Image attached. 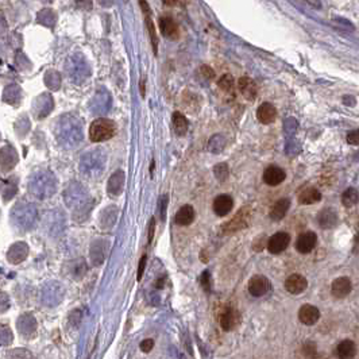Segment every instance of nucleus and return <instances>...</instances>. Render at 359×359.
<instances>
[{
    "instance_id": "nucleus-17",
    "label": "nucleus",
    "mask_w": 359,
    "mask_h": 359,
    "mask_svg": "<svg viewBox=\"0 0 359 359\" xmlns=\"http://www.w3.org/2000/svg\"><path fill=\"white\" fill-rule=\"evenodd\" d=\"M322 200V193L313 186H308L303 189L298 195V203L303 205H312Z\"/></svg>"
},
{
    "instance_id": "nucleus-14",
    "label": "nucleus",
    "mask_w": 359,
    "mask_h": 359,
    "mask_svg": "<svg viewBox=\"0 0 359 359\" xmlns=\"http://www.w3.org/2000/svg\"><path fill=\"white\" fill-rule=\"evenodd\" d=\"M160 29L161 33L169 39H177L180 35L179 26L170 16H162L160 18Z\"/></svg>"
},
{
    "instance_id": "nucleus-28",
    "label": "nucleus",
    "mask_w": 359,
    "mask_h": 359,
    "mask_svg": "<svg viewBox=\"0 0 359 359\" xmlns=\"http://www.w3.org/2000/svg\"><path fill=\"white\" fill-rule=\"evenodd\" d=\"M200 281H201V286H203V289H204L205 292H210L211 291V276H210V273L205 270V272L201 274V278H200Z\"/></svg>"
},
{
    "instance_id": "nucleus-5",
    "label": "nucleus",
    "mask_w": 359,
    "mask_h": 359,
    "mask_svg": "<svg viewBox=\"0 0 359 359\" xmlns=\"http://www.w3.org/2000/svg\"><path fill=\"white\" fill-rule=\"evenodd\" d=\"M291 243V235L288 232H277L267 241V250L272 254H281Z\"/></svg>"
},
{
    "instance_id": "nucleus-15",
    "label": "nucleus",
    "mask_w": 359,
    "mask_h": 359,
    "mask_svg": "<svg viewBox=\"0 0 359 359\" xmlns=\"http://www.w3.org/2000/svg\"><path fill=\"white\" fill-rule=\"evenodd\" d=\"M335 354L341 359H353L357 355V344L350 339H344L336 346Z\"/></svg>"
},
{
    "instance_id": "nucleus-26",
    "label": "nucleus",
    "mask_w": 359,
    "mask_h": 359,
    "mask_svg": "<svg viewBox=\"0 0 359 359\" xmlns=\"http://www.w3.org/2000/svg\"><path fill=\"white\" fill-rule=\"evenodd\" d=\"M215 176H216V179H219L220 181H223L226 177H227V174H228V167L226 163H219L215 166Z\"/></svg>"
},
{
    "instance_id": "nucleus-34",
    "label": "nucleus",
    "mask_w": 359,
    "mask_h": 359,
    "mask_svg": "<svg viewBox=\"0 0 359 359\" xmlns=\"http://www.w3.org/2000/svg\"><path fill=\"white\" fill-rule=\"evenodd\" d=\"M263 246H265V236L261 235L260 238H258V245H257V242L254 243V248L257 251H260V250L263 248Z\"/></svg>"
},
{
    "instance_id": "nucleus-21",
    "label": "nucleus",
    "mask_w": 359,
    "mask_h": 359,
    "mask_svg": "<svg viewBox=\"0 0 359 359\" xmlns=\"http://www.w3.org/2000/svg\"><path fill=\"white\" fill-rule=\"evenodd\" d=\"M358 201L359 193L354 188H348L342 195V204L344 205V207H353V205L358 204Z\"/></svg>"
},
{
    "instance_id": "nucleus-3",
    "label": "nucleus",
    "mask_w": 359,
    "mask_h": 359,
    "mask_svg": "<svg viewBox=\"0 0 359 359\" xmlns=\"http://www.w3.org/2000/svg\"><path fill=\"white\" fill-rule=\"evenodd\" d=\"M270 289H272V284H270V281L265 276L255 274L248 281V292L254 297L265 296V294H267L270 292Z\"/></svg>"
},
{
    "instance_id": "nucleus-23",
    "label": "nucleus",
    "mask_w": 359,
    "mask_h": 359,
    "mask_svg": "<svg viewBox=\"0 0 359 359\" xmlns=\"http://www.w3.org/2000/svg\"><path fill=\"white\" fill-rule=\"evenodd\" d=\"M217 84H219V88L220 89H223L226 93H231V95H234V89H235V82H234V79H232V76L231 75H223L219 81H217Z\"/></svg>"
},
{
    "instance_id": "nucleus-1",
    "label": "nucleus",
    "mask_w": 359,
    "mask_h": 359,
    "mask_svg": "<svg viewBox=\"0 0 359 359\" xmlns=\"http://www.w3.org/2000/svg\"><path fill=\"white\" fill-rule=\"evenodd\" d=\"M115 134H116V124L111 119H96L89 127V139L92 142H104L114 138Z\"/></svg>"
},
{
    "instance_id": "nucleus-25",
    "label": "nucleus",
    "mask_w": 359,
    "mask_h": 359,
    "mask_svg": "<svg viewBox=\"0 0 359 359\" xmlns=\"http://www.w3.org/2000/svg\"><path fill=\"white\" fill-rule=\"evenodd\" d=\"M303 354L308 359H313L317 355V346L313 342H305L303 346Z\"/></svg>"
},
{
    "instance_id": "nucleus-7",
    "label": "nucleus",
    "mask_w": 359,
    "mask_h": 359,
    "mask_svg": "<svg viewBox=\"0 0 359 359\" xmlns=\"http://www.w3.org/2000/svg\"><path fill=\"white\" fill-rule=\"evenodd\" d=\"M308 288V281L301 274H292L285 279V289L291 294H301Z\"/></svg>"
},
{
    "instance_id": "nucleus-9",
    "label": "nucleus",
    "mask_w": 359,
    "mask_h": 359,
    "mask_svg": "<svg viewBox=\"0 0 359 359\" xmlns=\"http://www.w3.org/2000/svg\"><path fill=\"white\" fill-rule=\"evenodd\" d=\"M316 242H317V236H316L315 232H312V231L304 232L296 241V250L301 254H308L315 248Z\"/></svg>"
},
{
    "instance_id": "nucleus-8",
    "label": "nucleus",
    "mask_w": 359,
    "mask_h": 359,
    "mask_svg": "<svg viewBox=\"0 0 359 359\" xmlns=\"http://www.w3.org/2000/svg\"><path fill=\"white\" fill-rule=\"evenodd\" d=\"M351 291H353V284L348 277H339V278L334 279V282L331 285V292L336 298L347 297Z\"/></svg>"
},
{
    "instance_id": "nucleus-22",
    "label": "nucleus",
    "mask_w": 359,
    "mask_h": 359,
    "mask_svg": "<svg viewBox=\"0 0 359 359\" xmlns=\"http://www.w3.org/2000/svg\"><path fill=\"white\" fill-rule=\"evenodd\" d=\"M145 19H146V26H147V30H149V35H150V41L153 44V50L157 54L158 51V38H157V33H155V27L153 20H151V16L149 15V13L145 14Z\"/></svg>"
},
{
    "instance_id": "nucleus-4",
    "label": "nucleus",
    "mask_w": 359,
    "mask_h": 359,
    "mask_svg": "<svg viewBox=\"0 0 359 359\" xmlns=\"http://www.w3.org/2000/svg\"><path fill=\"white\" fill-rule=\"evenodd\" d=\"M241 313L235 310V308H231L227 307L220 312L219 316V323H220V327L226 332H229L232 329H235L238 327V324L241 323Z\"/></svg>"
},
{
    "instance_id": "nucleus-31",
    "label": "nucleus",
    "mask_w": 359,
    "mask_h": 359,
    "mask_svg": "<svg viewBox=\"0 0 359 359\" xmlns=\"http://www.w3.org/2000/svg\"><path fill=\"white\" fill-rule=\"evenodd\" d=\"M154 231H155V219L153 217V219L150 220V223H149V236H147V239H149V243H151L153 238H154Z\"/></svg>"
},
{
    "instance_id": "nucleus-10",
    "label": "nucleus",
    "mask_w": 359,
    "mask_h": 359,
    "mask_svg": "<svg viewBox=\"0 0 359 359\" xmlns=\"http://www.w3.org/2000/svg\"><path fill=\"white\" fill-rule=\"evenodd\" d=\"M286 173L284 169L278 166H269L263 172V182L269 186H277L284 182Z\"/></svg>"
},
{
    "instance_id": "nucleus-16",
    "label": "nucleus",
    "mask_w": 359,
    "mask_h": 359,
    "mask_svg": "<svg viewBox=\"0 0 359 359\" xmlns=\"http://www.w3.org/2000/svg\"><path fill=\"white\" fill-rule=\"evenodd\" d=\"M289 207H291V200H289V198H279L278 201H276V203L273 204L272 208H270V212H269L270 219L276 220V222H278L281 219H284L285 215H286L288 211H289Z\"/></svg>"
},
{
    "instance_id": "nucleus-32",
    "label": "nucleus",
    "mask_w": 359,
    "mask_h": 359,
    "mask_svg": "<svg viewBox=\"0 0 359 359\" xmlns=\"http://www.w3.org/2000/svg\"><path fill=\"white\" fill-rule=\"evenodd\" d=\"M81 320V312L80 310H75L72 316H70V323L73 324V326H79V323Z\"/></svg>"
},
{
    "instance_id": "nucleus-19",
    "label": "nucleus",
    "mask_w": 359,
    "mask_h": 359,
    "mask_svg": "<svg viewBox=\"0 0 359 359\" xmlns=\"http://www.w3.org/2000/svg\"><path fill=\"white\" fill-rule=\"evenodd\" d=\"M195 215L196 213H195L192 205H184L177 211L174 216V222L179 226H189L195 220Z\"/></svg>"
},
{
    "instance_id": "nucleus-11",
    "label": "nucleus",
    "mask_w": 359,
    "mask_h": 359,
    "mask_svg": "<svg viewBox=\"0 0 359 359\" xmlns=\"http://www.w3.org/2000/svg\"><path fill=\"white\" fill-rule=\"evenodd\" d=\"M238 89L242 93V96L247 100H254L258 93L257 82L250 77H241L238 81Z\"/></svg>"
},
{
    "instance_id": "nucleus-2",
    "label": "nucleus",
    "mask_w": 359,
    "mask_h": 359,
    "mask_svg": "<svg viewBox=\"0 0 359 359\" xmlns=\"http://www.w3.org/2000/svg\"><path fill=\"white\" fill-rule=\"evenodd\" d=\"M250 217H251V211L248 207L242 208L235 213V216L232 217L231 220H228L227 223L223 224V232L226 234H232L236 232L242 228H246L250 223Z\"/></svg>"
},
{
    "instance_id": "nucleus-30",
    "label": "nucleus",
    "mask_w": 359,
    "mask_h": 359,
    "mask_svg": "<svg viewBox=\"0 0 359 359\" xmlns=\"http://www.w3.org/2000/svg\"><path fill=\"white\" fill-rule=\"evenodd\" d=\"M347 143L353 145V146H358L359 145V131H351L347 135Z\"/></svg>"
},
{
    "instance_id": "nucleus-27",
    "label": "nucleus",
    "mask_w": 359,
    "mask_h": 359,
    "mask_svg": "<svg viewBox=\"0 0 359 359\" xmlns=\"http://www.w3.org/2000/svg\"><path fill=\"white\" fill-rule=\"evenodd\" d=\"M146 262H147V257L146 254H143L141 257V261H139V265H138V273H136V279L141 281L143 277V273H145V269H146Z\"/></svg>"
},
{
    "instance_id": "nucleus-24",
    "label": "nucleus",
    "mask_w": 359,
    "mask_h": 359,
    "mask_svg": "<svg viewBox=\"0 0 359 359\" xmlns=\"http://www.w3.org/2000/svg\"><path fill=\"white\" fill-rule=\"evenodd\" d=\"M30 324L33 326V324H35V322H34V319L33 317H27V323H25V320H23V317L22 319H19L18 320V329H19V332L20 334H23V335H31V332L35 329V327H30Z\"/></svg>"
},
{
    "instance_id": "nucleus-12",
    "label": "nucleus",
    "mask_w": 359,
    "mask_h": 359,
    "mask_svg": "<svg viewBox=\"0 0 359 359\" xmlns=\"http://www.w3.org/2000/svg\"><path fill=\"white\" fill-rule=\"evenodd\" d=\"M234 207V200L228 195H220L213 200V212L217 216H227Z\"/></svg>"
},
{
    "instance_id": "nucleus-29",
    "label": "nucleus",
    "mask_w": 359,
    "mask_h": 359,
    "mask_svg": "<svg viewBox=\"0 0 359 359\" xmlns=\"http://www.w3.org/2000/svg\"><path fill=\"white\" fill-rule=\"evenodd\" d=\"M153 347H154V341H153V339H145V341L141 342V344H139L141 351L146 354L150 353V351L153 350Z\"/></svg>"
},
{
    "instance_id": "nucleus-33",
    "label": "nucleus",
    "mask_w": 359,
    "mask_h": 359,
    "mask_svg": "<svg viewBox=\"0 0 359 359\" xmlns=\"http://www.w3.org/2000/svg\"><path fill=\"white\" fill-rule=\"evenodd\" d=\"M201 72H203V75H204L205 79H213L215 77V72L212 70L211 68H208V66H203L201 68Z\"/></svg>"
},
{
    "instance_id": "nucleus-6",
    "label": "nucleus",
    "mask_w": 359,
    "mask_h": 359,
    "mask_svg": "<svg viewBox=\"0 0 359 359\" xmlns=\"http://www.w3.org/2000/svg\"><path fill=\"white\" fill-rule=\"evenodd\" d=\"M320 319V310L316 308L315 305L310 304H305L300 310H298V320L303 323L304 326L312 327Z\"/></svg>"
},
{
    "instance_id": "nucleus-18",
    "label": "nucleus",
    "mask_w": 359,
    "mask_h": 359,
    "mask_svg": "<svg viewBox=\"0 0 359 359\" xmlns=\"http://www.w3.org/2000/svg\"><path fill=\"white\" fill-rule=\"evenodd\" d=\"M317 222L322 228H334L338 224V215L332 208H326L319 213Z\"/></svg>"
},
{
    "instance_id": "nucleus-13",
    "label": "nucleus",
    "mask_w": 359,
    "mask_h": 359,
    "mask_svg": "<svg viewBox=\"0 0 359 359\" xmlns=\"http://www.w3.org/2000/svg\"><path fill=\"white\" fill-rule=\"evenodd\" d=\"M257 118L262 124L273 123L277 118V110L270 103H262L257 110Z\"/></svg>"
},
{
    "instance_id": "nucleus-20",
    "label": "nucleus",
    "mask_w": 359,
    "mask_h": 359,
    "mask_svg": "<svg viewBox=\"0 0 359 359\" xmlns=\"http://www.w3.org/2000/svg\"><path fill=\"white\" fill-rule=\"evenodd\" d=\"M173 127L177 135H185L188 131V120L181 114V112H174L173 114Z\"/></svg>"
}]
</instances>
